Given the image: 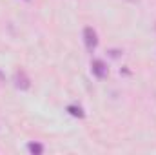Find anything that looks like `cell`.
<instances>
[{
	"mask_svg": "<svg viewBox=\"0 0 156 155\" xmlns=\"http://www.w3.org/2000/svg\"><path fill=\"white\" fill-rule=\"evenodd\" d=\"M83 44H85L89 53H93L96 49V46H98V35H96V31L91 26L83 28Z\"/></svg>",
	"mask_w": 156,
	"mask_h": 155,
	"instance_id": "6da1fadb",
	"label": "cell"
},
{
	"mask_svg": "<svg viewBox=\"0 0 156 155\" xmlns=\"http://www.w3.org/2000/svg\"><path fill=\"white\" fill-rule=\"evenodd\" d=\"M91 71H93V75L96 78H105L107 73H109V68H107V64H105L104 60L96 59V60L91 62Z\"/></svg>",
	"mask_w": 156,
	"mask_h": 155,
	"instance_id": "7a4b0ae2",
	"label": "cell"
},
{
	"mask_svg": "<svg viewBox=\"0 0 156 155\" xmlns=\"http://www.w3.org/2000/svg\"><path fill=\"white\" fill-rule=\"evenodd\" d=\"M13 80H15V86H16L18 89H22V91H26V89L31 88V80L26 75L24 70H18V71L15 73V78H13Z\"/></svg>",
	"mask_w": 156,
	"mask_h": 155,
	"instance_id": "3957f363",
	"label": "cell"
},
{
	"mask_svg": "<svg viewBox=\"0 0 156 155\" xmlns=\"http://www.w3.org/2000/svg\"><path fill=\"white\" fill-rule=\"evenodd\" d=\"M27 152L33 155H42L44 153V144H40V142H29L27 144Z\"/></svg>",
	"mask_w": 156,
	"mask_h": 155,
	"instance_id": "277c9868",
	"label": "cell"
},
{
	"mask_svg": "<svg viewBox=\"0 0 156 155\" xmlns=\"http://www.w3.org/2000/svg\"><path fill=\"white\" fill-rule=\"evenodd\" d=\"M67 113L73 117H78V119H83V110L80 108V106H75V104H71V106H67Z\"/></svg>",
	"mask_w": 156,
	"mask_h": 155,
	"instance_id": "5b68a950",
	"label": "cell"
}]
</instances>
